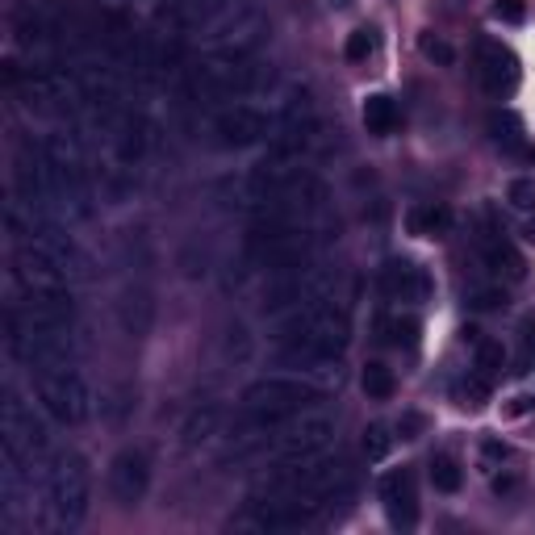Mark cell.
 <instances>
[{"label": "cell", "mask_w": 535, "mask_h": 535, "mask_svg": "<svg viewBox=\"0 0 535 535\" xmlns=\"http://www.w3.org/2000/svg\"><path fill=\"white\" fill-rule=\"evenodd\" d=\"M88 498H92V473L80 452H59L55 464L46 469L42 485V510L51 531H76L88 519Z\"/></svg>", "instance_id": "6da1fadb"}, {"label": "cell", "mask_w": 535, "mask_h": 535, "mask_svg": "<svg viewBox=\"0 0 535 535\" xmlns=\"http://www.w3.org/2000/svg\"><path fill=\"white\" fill-rule=\"evenodd\" d=\"M260 431H264V439L255 448L268 452L276 464H281V460H310V456L331 452L335 435H339V418H335V410L310 406V410L285 418V423L260 427Z\"/></svg>", "instance_id": "7a4b0ae2"}, {"label": "cell", "mask_w": 535, "mask_h": 535, "mask_svg": "<svg viewBox=\"0 0 535 535\" xmlns=\"http://www.w3.org/2000/svg\"><path fill=\"white\" fill-rule=\"evenodd\" d=\"M318 398H322V389L306 377H297V372H289V377H264L243 389V414L255 427H276V423H285V418L310 410Z\"/></svg>", "instance_id": "3957f363"}, {"label": "cell", "mask_w": 535, "mask_h": 535, "mask_svg": "<svg viewBox=\"0 0 535 535\" xmlns=\"http://www.w3.org/2000/svg\"><path fill=\"white\" fill-rule=\"evenodd\" d=\"M314 301H339V272L322 268L318 260L289 268V272H272V281L264 285V310L268 314L314 306Z\"/></svg>", "instance_id": "277c9868"}, {"label": "cell", "mask_w": 535, "mask_h": 535, "mask_svg": "<svg viewBox=\"0 0 535 535\" xmlns=\"http://www.w3.org/2000/svg\"><path fill=\"white\" fill-rule=\"evenodd\" d=\"M34 393L38 406L63 427H76L92 414V389L84 381V372L72 364H51L34 372Z\"/></svg>", "instance_id": "5b68a950"}, {"label": "cell", "mask_w": 535, "mask_h": 535, "mask_svg": "<svg viewBox=\"0 0 535 535\" xmlns=\"http://www.w3.org/2000/svg\"><path fill=\"white\" fill-rule=\"evenodd\" d=\"M0 435H5V460L21 464V469H34V460L46 456V423L34 414V406L21 398V393H5V414H0Z\"/></svg>", "instance_id": "8992f818"}, {"label": "cell", "mask_w": 535, "mask_h": 535, "mask_svg": "<svg viewBox=\"0 0 535 535\" xmlns=\"http://www.w3.org/2000/svg\"><path fill=\"white\" fill-rule=\"evenodd\" d=\"M276 130H281V122H276V109H260V105H226L214 113V126H209V134H214V143L226 147V151H243V147H255L264 143V138H272Z\"/></svg>", "instance_id": "52a82bcc"}, {"label": "cell", "mask_w": 535, "mask_h": 535, "mask_svg": "<svg viewBox=\"0 0 535 535\" xmlns=\"http://www.w3.org/2000/svg\"><path fill=\"white\" fill-rule=\"evenodd\" d=\"M147 485H151V460L147 452H138V448H126L113 456L109 464V494L118 506H138L147 498Z\"/></svg>", "instance_id": "ba28073f"}, {"label": "cell", "mask_w": 535, "mask_h": 535, "mask_svg": "<svg viewBox=\"0 0 535 535\" xmlns=\"http://www.w3.org/2000/svg\"><path fill=\"white\" fill-rule=\"evenodd\" d=\"M477 72H481V84L490 97H506V92H515V84H519V59L502 42H481Z\"/></svg>", "instance_id": "9c48e42d"}, {"label": "cell", "mask_w": 535, "mask_h": 535, "mask_svg": "<svg viewBox=\"0 0 535 535\" xmlns=\"http://www.w3.org/2000/svg\"><path fill=\"white\" fill-rule=\"evenodd\" d=\"M381 502L393 527H414L418 523V485L410 469H393L381 477Z\"/></svg>", "instance_id": "30bf717a"}, {"label": "cell", "mask_w": 535, "mask_h": 535, "mask_svg": "<svg viewBox=\"0 0 535 535\" xmlns=\"http://www.w3.org/2000/svg\"><path fill=\"white\" fill-rule=\"evenodd\" d=\"M381 289L389 301H406V306H418V301L431 297V276L410 264V260H389L381 272Z\"/></svg>", "instance_id": "8fae6325"}, {"label": "cell", "mask_w": 535, "mask_h": 535, "mask_svg": "<svg viewBox=\"0 0 535 535\" xmlns=\"http://www.w3.org/2000/svg\"><path fill=\"white\" fill-rule=\"evenodd\" d=\"M481 260H485V268H490V276H498V281H523L527 276L523 255L510 247L502 235H485L481 239Z\"/></svg>", "instance_id": "7c38bea8"}, {"label": "cell", "mask_w": 535, "mask_h": 535, "mask_svg": "<svg viewBox=\"0 0 535 535\" xmlns=\"http://www.w3.org/2000/svg\"><path fill=\"white\" fill-rule=\"evenodd\" d=\"M406 226H410V235H418V239H444L448 230H452V209L448 205H435V201L414 205Z\"/></svg>", "instance_id": "4fadbf2b"}, {"label": "cell", "mask_w": 535, "mask_h": 535, "mask_svg": "<svg viewBox=\"0 0 535 535\" xmlns=\"http://www.w3.org/2000/svg\"><path fill=\"white\" fill-rule=\"evenodd\" d=\"M218 427H222V410L218 406H197L189 418H184V427H180V435H184V448H201V444H209V439L218 435Z\"/></svg>", "instance_id": "5bb4252c"}, {"label": "cell", "mask_w": 535, "mask_h": 535, "mask_svg": "<svg viewBox=\"0 0 535 535\" xmlns=\"http://www.w3.org/2000/svg\"><path fill=\"white\" fill-rule=\"evenodd\" d=\"M118 318H122V327L130 331V335H147L151 331V322H155V301H151V293H126L122 297V306H118Z\"/></svg>", "instance_id": "9a60e30c"}, {"label": "cell", "mask_w": 535, "mask_h": 535, "mask_svg": "<svg viewBox=\"0 0 535 535\" xmlns=\"http://www.w3.org/2000/svg\"><path fill=\"white\" fill-rule=\"evenodd\" d=\"M398 122H402V113H398V101L393 97H385V92H372V97L364 101V126H368V134H393L398 130Z\"/></svg>", "instance_id": "2e32d148"}, {"label": "cell", "mask_w": 535, "mask_h": 535, "mask_svg": "<svg viewBox=\"0 0 535 535\" xmlns=\"http://www.w3.org/2000/svg\"><path fill=\"white\" fill-rule=\"evenodd\" d=\"M490 134H494V143H502L506 151H523V155H535V151L527 147V138H523V122L515 118V113H506V109L490 113Z\"/></svg>", "instance_id": "e0dca14e"}, {"label": "cell", "mask_w": 535, "mask_h": 535, "mask_svg": "<svg viewBox=\"0 0 535 535\" xmlns=\"http://www.w3.org/2000/svg\"><path fill=\"white\" fill-rule=\"evenodd\" d=\"M427 469H431V485H435L439 494H456V490H460L464 473H460V460H456L452 452H435Z\"/></svg>", "instance_id": "ac0fdd59"}, {"label": "cell", "mask_w": 535, "mask_h": 535, "mask_svg": "<svg viewBox=\"0 0 535 535\" xmlns=\"http://www.w3.org/2000/svg\"><path fill=\"white\" fill-rule=\"evenodd\" d=\"M360 385H364L368 398H377V402H389V398H393V389H398V381H393V368H385V364H377V360H372V364L364 368Z\"/></svg>", "instance_id": "d6986e66"}, {"label": "cell", "mask_w": 535, "mask_h": 535, "mask_svg": "<svg viewBox=\"0 0 535 535\" xmlns=\"http://www.w3.org/2000/svg\"><path fill=\"white\" fill-rule=\"evenodd\" d=\"M473 368L481 372L485 381H498L502 377V368H506V347L502 343H494V339H485V343H477V360H473Z\"/></svg>", "instance_id": "ffe728a7"}, {"label": "cell", "mask_w": 535, "mask_h": 535, "mask_svg": "<svg viewBox=\"0 0 535 535\" xmlns=\"http://www.w3.org/2000/svg\"><path fill=\"white\" fill-rule=\"evenodd\" d=\"M389 448H393V435H389V427H385V423H372V427L364 431V444H360L364 460H368V464H381V460L389 456Z\"/></svg>", "instance_id": "44dd1931"}, {"label": "cell", "mask_w": 535, "mask_h": 535, "mask_svg": "<svg viewBox=\"0 0 535 535\" xmlns=\"http://www.w3.org/2000/svg\"><path fill=\"white\" fill-rule=\"evenodd\" d=\"M418 318H410V314H398V318H389L385 322V339L389 343H398V347H414L418 343Z\"/></svg>", "instance_id": "7402d4cb"}, {"label": "cell", "mask_w": 535, "mask_h": 535, "mask_svg": "<svg viewBox=\"0 0 535 535\" xmlns=\"http://www.w3.org/2000/svg\"><path fill=\"white\" fill-rule=\"evenodd\" d=\"M469 306L473 310H498V306H506V293H502V285H469Z\"/></svg>", "instance_id": "603a6c76"}, {"label": "cell", "mask_w": 535, "mask_h": 535, "mask_svg": "<svg viewBox=\"0 0 535 535\" xmlns=\"http://www.w3.org/2000/svg\"><path fill=\"white\" fill-rule=\"evenodd\" d=\"M343 51H347V59H352V63H364L372 51H377V38H372V30H352V34H347Z\"/></svg>", "instance_id": "cb8c5ba5"}, {"label": "cell", "mask_w": 535, "mask_h": 535, "mask_svg": "<svg viewBox=\"0 0 535 535\" xmlns=\"http://www.w3.org/2000/svg\"><path fill=\"white\" fill-rule=\"evenodd\" d=\"M506 201L515 205V209H535V176H519V180H510Z\"/></svg>", "instance_id": "d4e9b609"}, {"label": "cell", "mask_w": 535, "mask_h": 535, "mask_svg": "<svg viewBox=\"0 0 535 535\" xmlns=\"http://www.w3.org/2000/svg\"><path fill=\"white\" fill-rule=\"evenodd\" d=\"M418 51H423L431 63H444V67L456 59V51H452V46H448L444 38H431V34H423V38H418Z\"/></svg>", "instance_id": "484cf974"}, {"label": "cell", "mask_w": 535, "mask_h": 535, "mask_svg": "<svg viewBox=\"0 0 535 535\" xmlns=\"http://www.w3.org/2000/svg\"><path fill=\"white\" fill-rule=\"evenodd\" d=\"M494 17H502V21H523V17H527V5H523V0H494Z\"/></svg>", "instance_id": "4316f807"}, {"label": "cell", "mask_w": 535, "mask_h": 535, "mask_svg": "<svg viewBox=\"0 0 535 535\" xmlns=\"http://www.w3.org/2000/svg\"><path fill=\"white\" fill-rule=\"evenodd\" d=\"M398 431H402V439H418L427 431V418L423 414H414V410H406L402 414V423H398Z\"/></svg>", "instance_id": "83f0119b"}, {"label": "cell", "mask_w": 535, "mask_h": 535, "mask_svg": "<svg viewBox=\"0 0 535 535\" xmlns=\"http://www.w3.org/2000/svg\"><path fill=\"white\" fill-rule=\"evenodd\" d=\"M226 0H184V13L189 17H201V13H214V9H222Z\"/></svg>", "instance_id": "f1b7e54d"}, {"label": "cell", "mask_w": 535, "mask_h": 535, "mask_svg": "<svg viewBox=\"0 0 535 535\" xmlns=\"http://www.w3.org/2000/svg\"><path fill=\"white\" fill-rule=\"evenodd\" d=\"M523 235H527V243H535V222H527V226H523Z\"/></svg>", "instance_id": "f546056e"}, {"label": "cell", "mask_w": 535, "mask_h": 535, "mask_svg": "<svg viewBox=\"0 0 535 535\" xmlns=\"http://www.w3.org/2000/svg\"><path fill=\"white\" fill-rule=\"evenodd\" d=\"M172 5H180V9H184V0H172Z\"/></svg>", "instance_id": "4dcf8cb0"}]
</instances>
